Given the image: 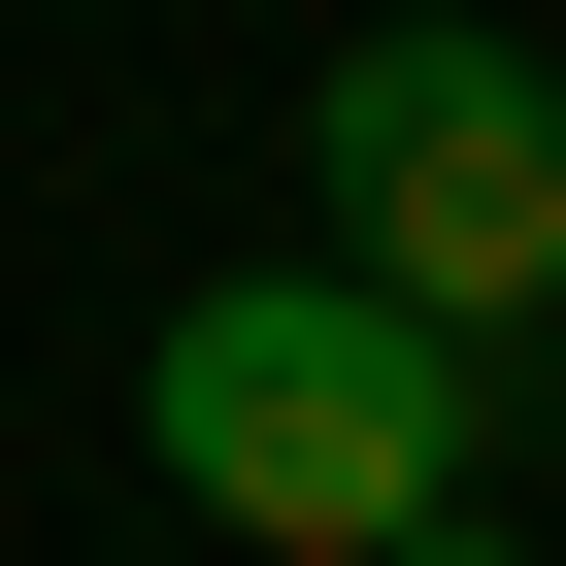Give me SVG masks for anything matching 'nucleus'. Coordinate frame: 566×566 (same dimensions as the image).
Returning a JSON list of instances; mask_svg holds the SVG:
<instances>
[{
	"instance_id": "f257e3e1",
	"label": "nucleus",
	"mask_w": 566,
	"mask_h": 566,
	"mask_svg": "<svg viewBox=\"0 0 566 566\" xmlns=\"http://www.w3.org/2000/svg\"><path fill=\"white\" fill-rule=\"evenodd\" d=\"M500 400H533V367L400 334L367 266H233V301H167V334H134L167 500H200V533H266V566H400L433 500H500Z\"/></svg>"
},
{
	"instance_id": "f03ea898",
	"label": "nucleus",
	"mask_w": 566,
	"mask_h": 566,
	"mask_svg": "<svg viewBox=\"0 0 566 566\" xmlns=\"http://www.w3.org/2000/svg\"><path fill=\"white\" fill-rule=\"evenodd\" d=\"M301 200H334V266H367L400 334H467V367L566 334V67L533 34H334Z\"/></svg>"
},
{
	"instance_id": "7ed1b4c3",
	"label": "nucleus",
	"mask_w": 566,
	"mask_h": 566,
	"mask_svg": "<svg viewBox=\"0 0 566 566\" xmlns=\"http://www.w3.org/2000/svg\"><path fill=\"white\" fill-rule=\"evenodd\" d=\"M400 566H533V533H500V500H433V533H400Z\"/></svg>"
},
{
	"instance_id": "20e7f679",
	"label": "nucleus",
	"mask_w": 566,
	"mask_h": 566,
	"mask_svg": "<svg viewBox=\"0 0 566 566\" xmlns=\"http://www.w3.org/2000/svg\"><path fill=\"white\" fill-rule=\"evenodd\" d=\"M367 34H500V0H367Z\"/></svg>"
}]
</instances>
